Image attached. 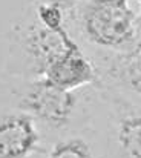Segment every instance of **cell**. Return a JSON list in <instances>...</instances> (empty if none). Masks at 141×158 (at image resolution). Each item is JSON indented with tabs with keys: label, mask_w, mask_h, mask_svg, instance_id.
<instances>
[{
	"label": "cell",
	"mask_w": 141,
	"mask_h": 158,
	"mask_svg": "<svg viewBox=\"0 0 141 158\" xmlns=\"http://www.w3.org/2000/svg\"><path fill=\"white\" fill-rule=\"evenodd\" d=\"M95 83L115 89L141 103V48L126 55H117L97 68Z\"/></svg>",
	"instance_id": "6"
},
{
	"label": "cell",
	"mask_w": 141,
	"mask_h": 158,
	"mask_svg": "<svg viewBox=\"0 0 141 158\" xmlns=\"http://www.w3.org/2000/svg\"><path fill=\"white\" fill-rule=\"evenodd\" d=\"M109 106L110 141L118 158H141V103L106 86L98 85Z\"/></svg>",
	"instance_id": "4"
},
{
	"label": "cell",
	"mask_w": 141,
	"mask_h": 158,
	"mask_svg": "<svg viewBox=\"0 0 141 158\" xmlns=\"http://www.w3.org/2000/svg\"><path fill=\"white\" fill-rule=\"evenodd\" d=\"M72 8L63 0H34L12 29L14 74L40 78L68 55L80 51L68 31Z\"/></svg>",
	"instance_id": "1"
},
{
	"label": "cell",
	"mask_w": 141,
	"mask_h": 158,
	"mask_svg": "<svg viewBox=\"0 0 141 158\" xmlns=\"http://www.w3.org/2000/svg\"><path fill=\"white\" fill-rule=\"evenodd\" d=\"M63 89L46 78H29L17 88V109L29 114L49 131L68 129L80 110L91 103L89 92Z\"/></svg>",
	"instance_id": "3"
},
{
	"label": "cell",
	"mask_w": 141,
	"mask_h": 158,
	"mask_svg": "<svg viewBox=\"0 0 141 158\" xmlns=\"http://www.w3.org/2000/svg\"><path fill=\"white\" fill-rule=\"evenodd\" d=\"M42 149L37 121L20 109L0 112V158H31Z\"/></svg>",
	"instance_id": "5"
},
{
	"label": "cell",
	"mask_w": 141,
	"mask_h": 158,
	"mask_svg": "<svg viewBox=\"0 0 141 158\" xmlns=\"http://www.w3.org/2000/svg\"><path fill=\"white\" fill-rule=\"evenodd\" d=\"M138 2H140V3H141V0H138Z\"/></svg>",
	"instance_id": "8"
},
{
	"label": "cell",
	"mask_w": 141,
	"mask_h": 158,
	"mask_svg": "<svg viewBox=\"0 0 141 158\" xmlns=\"http://www.w3.org/2000/svg\"><path fill=\"white\" fill-rule=\"evenodd\" d=\"M72 20L91 46L115 57L141 48V15L129 0H81Z\"/></svg>",
	"instance_id": "2"
},
{
	"label": "cell",
	"mask_w": 141,
	"mask_h": 158,
	"mask_svg": "<svg viewBox=\"0 0 141 158\" xmlns=\"http://www.w3.org/2000/svg\"><path fill=\"white\" fill-rule=\"evenodd\" d=\"M48 158H95V154L85 138L69 137L55 143Z\"/></svg>",
	"instance_id": "7"
}]
</instances>
